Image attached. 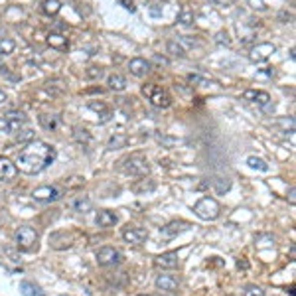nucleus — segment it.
Wrapping results in <instances>:
<instances>
[{
  "mask_svg": "<svg viewBox=\"0 0 296 296\" xmlns=\"http://www.w3.org/2000/svg\"><path fill=\"white\" fill-rule=\"evenodd\" d=\"M63 196V192L57 188V186H40V188H36L34 192H32V197L36 199V201H57V199H61Z\"/></svg>",
  "mask_w": 296,
  "mask_h": 296,
  "instance_id": "nucleus-9",
  "label": "nucleus"
},
{
  "mask_svg": "<svg viewBox=\"0 0 296 296\" xmlns=\"http://www.w3.org/2000/svg\"><path fill=\"white\" fill-rule=\"evenodd\" d=\"M215 44H219V46H229V44H231L229 34H227V32H217V34H215Z\"/></svg>",
  "mask_w": 296,
  "mask_h": 296,
  "instance_id": "nucleus-33",
  "label": "nucleus"
},
{
  "mask_svg": "<svg viewBox=\"0 0 296 296\" xmlns=\"http://www.w3.org/2000/svg\"><path fill=\"white\" fill-rule=\"evenodd\" d=\"M279 20H281L283 24H291V22H295V14L289 12V10H281V12H279Z\"/></svg>",
  "mask_w": 296,
  "mask_h": 296,
  "instance_id": "nucleus-34",
  "label": "nucleus"
},
{
  "mask_svg": "<svg viewBox=\"0 0 296 296\" xmlns=\"http://www.w3.org/2000/svg\"><path fill=\"white\" fill-rule=\"evenodd\" d=\"M217 6H229V4H233L235 0H213Z\"/></svg>",
  "mask_w": 296,
  "mask_h": 296,
  "instance_id": "nucleus-38",
  "label": "nucleus"
},
{
  "mask_svg": "<svg viewBox=\"0 0 296 296\" xmlns=\"http://www.w3.org/2000/svg\"><path fill=\"white\" fill-rule=\"evenodd\" d=\"M178 22L184 24V26L194 24V10H190V8H182V12L178 14Z\"/></svg>",
  "mask_w": 296,
  "mask_h": 296,
  "instance_id": "nucleus-29",
  "label": "nucleus"
},
{
  "mask_svg": "<svg viewBox=\"0 0 296 296\" xmlns=\"http://www.w3.org/2000/svg\"><path fill=\"white\" fill-rule=\"evenodd\" d=\"M247 4H249L253 10H257V12H263V10H267V4H265V0H247Z\"/></svg>",
  "mask_w": 296,
  "mask_h": 296,
  "instance_id": "nucleus-35",
  "label": "nucleus"
},
{
  "mask_svg": "<svg viewBox=\"0 0 296 296\" xmlns=\"http://www.w3.org/2000/svg\"><path fill=\"white\" fill-rule=\"evenodd\" d=\"M194 213L203 221H215L221 215V205L213 197H201L194 205Z\"/></svg>",
  "mask_w": 296,
  "mask_h": 296,
  "instance_id": "nucleus-2",
  "label": "nucleus"
},
{
  "mask_svg": "<svg viewBox=\"0 0 296 296\" xmlns=\"http://www.w3.org/2000/svg\"><path fill=\"white\" fill-rule=\"evenodd\" d=\"M125 170L131 174V176H147L150 172V166H148V160L143 154H135L127 160V166Z\"/></svg>",
  "mask_w": 296,
  "mask_h": 296,
  "instance_id": "nucleus-6",
  "label": "nucleus"
},
{
  "mask_svg": "<svg viewBox=\"0 0 296 296\" xmlns=\"http://www.w3.org/2000/svg\"><path fill=\"white\" fill-rule=\"evenodd\" d=\"M180 287V279L176 275H158L156 279V289L166 291V293H174Z\"/></svg>",
  "mask_w": 296,
  "mask_h": 296,
  "instance_id": "nucleus-13",
  "label": "nucleus"
},
{
  "mask_svg": "<svg viewBox=\"0 0 296 296\" xmlns=\"http://www.w3.org/2000/svg\"><path fill=\"white\" fill-rule=\"evenodd\" d=\"M188 81H190V83H194V85H201V87L211 85V81H209V79H205V77H201V75H188Z\"/></svg>",
  "mask_w": 296,
  "mask_h": 296,
  "instance_id": "nucleus-32",
  "label": "nucleus"
},
{
  "mask_svg": "<svg viewBox=\"0 0 296 296\" xmlns=\"http://www.w3.org/2000/svg\"><path fill=\"white\" fill-rule=\"evenodd\" d=\"M24 123H26V115L22 111H8V113L0 115V133L12 135L18 129H22Z\"/></svg>",
  "mask_w": 296,
  "mask_h": 296,
  "instance_id": "nucleus-4",
  "label": "nucleus"
},
{
  "mask_svg": "<svg viewBox=\"0 0 296 296\" xmlns=\"http://www.w3.org/2000/svg\"><path fill=\"white\" fill-rule=\"evenodd\" d=\"M213 188L217 194H225L231 190V180L229 178H217V180H213Z\"/></svg>",
  "mask_w": 296,
  "mask_h": 296,
  "instance_id": "nucleus-27",
  "label": "nucleus"
},
{
  "mask_svg": "<svg viewBox=\"0 0 296 296\" xmlns=\"http://www.w3.org/2000/svg\"><path fill=\"white\" fill-rule=\"evenodd\" d=\"M139 296H150V295H139Z\"/></svg>",
  "mask_w": 296,
  "mask_h": 296,
  "instance_id": "nucleus-40",
  "label": "nucleus"
},
{
  "mask_svg": "<svg viewBox=\"0 0 296 296\" xmlns=\"http://www.w3.org/2000/svg\"><path fill=\"white\" fill-rule=\"evenodd\" d=\"M123 239L131 245H143L148 239V231L143 227H127L123 231Z\"/></svg>",
  "mask_w": 296,
  "mask_h": 296,
  "instance_id": "nucleus-11",
  "label": "nucleus"
},
{
  "mask_svg": "<svg viewBox=\"0 0 296 296\" xmlns=\"http://www.w3.org/2000/svg\"><path fill=\"white\" fill-rule=\"evenodd\" d=\"M107 85L111 91H125L127 89V79L121 73H111L107 77Z\"/></svg>",
  "mask_w": 296,
  "mask_h": 296,
  "instance_id": "nucleus-19",
  "label": "nucleus"
},
{
  "mask_svg": "<svg viewBox=\"0 0 296 296\" xmlns=\"http://www.w3.org/2000/svg\"><path fill=\"white\" fill-rule=\"evenodd\" d=\"M4 101H6V91H4V89H0V105H2Z\"/></svg>",
  "mask_w": 296,
  "mask_h": 296,
  "instance_id": "nucleus-39",
  "label": "nucleus"
},
{
  "mask_svg": "<svg viewBox=\"0 0 296 296\" xmlns=\"http://www.w3.org/2000/svg\"><path fill=\"white\" fill-rule=\"evenodd\" d=\"M61 10V2L59 0H44L42 2V12L48 16H55Z\"/></svg>",
  "mask_w": 296,
  "mask_h": 296,
  "instance_id": "nucleus-22",
  "label": "nucleus"
},
{
  "mask_svg": "<svg viewBox=\"0 0 296 296\" xmlns=\"http://www.w3.org/2000/svg\"><path fill=\"white\" fill-rule=\"evenodd\" d=\"M53 160H55V148L44 141H32L18 154L16 168L22 174L34 176V174L44 172Z\"/></svg>",
  "mask_w": 296,
  "mask_h": 296,
  "instance_id": "nucleus-1",
  "label": "nucleus"
},
{
  "mask_svg": "<svg viewBox=\"0 0 296 296\" xmlns=\"http://www.w3.org/2000/svg\"><path fill=\"white\" fill-rule=\"evenodd\" d=\"M16 49V42L12 38H4L0 36V55H10Z\"/></svg>",
  "mask_w": 296,
  "mask_h": 296,
  "instance_id": "nucleus-26",
  "label": "nucleus"
},
{
  "mask_svg": "<svg viewBox=\"0 0 296 296\" xmlns=\"http://www.w3.org/2000/svg\"><path fill=\"white\" fill-rule=\"evenodd\" d=\"M14 239H16V245H18L20 251H32L36 247V243H38V233H36L34 227L24 225V227H20L16 231Z\"/></svg>",
  "mask_w": 296,
  "mask_h": 296,
  "instance_id": "nucleus-5",
  "label": "nucleus"
},
{
  "mask_svg": "<svg viewBox=\"0 0 296 296\" xmlns=\"http://www.w3.org/2000/svg\"><path fill=\"white\" fill-rule=\"evenodd\" d=\"M143 95L148 97V101H150L154 107H158V109H168V107L172 105V97H170V93H168L166 89H162V87L154 85V83H147V85H143Z\"/></svg>",
  "mask_w": 296,
  "mask_h": 296,
  "instance_id": "nucleus-3",
  "label": "nucleus"
},
{
  "mask_svg": "<svg viewBox=\"0 0 296 296\" xmlns=\"http://www.w3.org/2000/svg\"><path fill=\"white\" fill-rule=\"evenodd\" d=\"M48 44L53 49H59V51H67V48H69V42H67V38H65L63 34H57V32H51V34H49V36H48Z\"/></svg>",
  "mask_w": 296,
  "mask_h": 296,
  "instance_id": "nucleus-18",
  "label": "nucleus"
},
{
  "mask_svg": "<svg viewBox=\"0 0 296 296\" xmlns=\"http://www.w3.org/2000/svg\"><path fill=\"white\" fill-rule=\"evenodd\" d=\"M275 51H277V48H275L273 44L263 42V44H257V46L251 48V51H249V59H251L253 63H265V61L271 59V55H273Z\"/></svg>",
  "mask_w": 296,
  "mask_h": 296,
  "instance_id": "nucleus-7",
  "label": "nucleus"
},
{
  "mask_svg": "<svg viewBox=\"0 0 296 296\" xmlns=\"http://www.w3.org/2000/svg\"><path fill=\"white\" fill-rule=\"evenodd\" d=\"M119 2H123L127 10H131V12H135V2H133V0H119Z\"/></svg>",
  "mask_w": 296,
  "mask_h": 296,
  "instance_id": "nucleus-37",
  "label": "nucleus"
},
{
  "mask_svg": "<svg viewBox=\"0 0 296 296\" xmlns=\"http://www.w3.org/2000/svg\"><path fill=\"white\" fill-rule=\"evenodd\" d=\"M79 143H89L91 141V135H89V131L87 129H75V135H73Z\"/></svg>",
  "mask_w": 296,
  "mask_h": 296,
  "instance_id": "nucleus-31",
  "label": "nucleus"
},
{
  "mask_svg": "<svg viewBox=\"0 0 296 296\" xmlns=\"http://www.w3.org/2000/svg\"><path fill=\"white\" fill-rule=\"evenodd\" d=\"M129 71L135 77H147L148 73L152 71V63L145 57H133L129 61Z\"/></svg>",
  "mask_w": 296,
  "mask_h": 296,
  "instance_id": "nucleus-10",
  "label": "nucleus"
},
{
  "mask_svg": "<svg viewBox=\"0 0 296 296\" xmlns=\"http://www.w3.org/2000/svg\"><path fill=\"white\" fill-rule=\"evenodd\" d=\"M71 207H73L75 211H79V213H85V211L91 209V199H87V197H79V199H75V201L71 203Z\"/></svg>",
  "mask_w": 296,
  "mask_h": 296,
  "instance_id": "nucleus-28",
  "label": "nucleus"
},
{
  "mask_svg": "<svg viewBox=\"0 0 296 296\" xmlns=\"http://www.w3.org/2000/svg\"><path fill=\"white\" fill-rule=\"evenodd\" d=\"M154 265L160 267V269H176V267L180 265V261H178V253H174V251H170V253H162L160 257L154 259Z\"/></svg>",
  "mask_w": 296,
  "mask_h": 296,
  "instance_id": "nucleus-15",
  "label": "nucleus"
},
{
  "mask_svg": "<svg viewBox=\"0 0 296 296\" xmlns=\"http://www.w3.org/2000/svg\"><path fill=\"white\" fill-rule=\"evenodd\" d=\"M20 293H22V296H46V293L32 281H22L20 283Z\"/></svg>",
  "mask_w": 296,
  "mask_h": 296,
  "instance_id": "nucleus-20",
  "label": "nucleus"
},
{
  "mask_svg": "<svg viewBox=\"0 0 296 296\" xmlns=\"http://www.w3.org/2000/svg\"><path fill=\"white\" fill-rule=\"evenodd\" d=\"M243 99L251 101V103H257V105H269L271 103V95L267 91H257V89H247V91H243Z\"/></svg>",
  "mask_w": 296,
  "mask_h": 296,
  "instance_id": "nucleus-16",
  "label": "nucleus"
},
{
  "mask_svg": "<svg viewBox=\"0 0 296 296\" xmlns=\"http://www.w3.org/2000/svg\"><path fill=\"white\" fill-rule=\"evenodd\" d=\"M127 143H129V139H127L125 135H121V133H117V135H113V137L109 139V145H107V148H109V150H117V148H125V147H127Z\"/></svg>",
  "mask_w": 296,
  "mask_h": 296,
  "instance_id": "nucleus-23",
  "label": "nucleus"
},
{
  "mask_svg": "<svg viewBox=\"0 0 296 296\" xmlns=\"http://www.w3.org/2000/svg\"><path fill=\"white\" fill-rule=\"evenodd\" d=\"M40 125H42V129H46V131H55L57 127H59V117L57 115H40Z\"/></svg>",
  "mask_w": 296,
  "mask_h": 296,
  "instance_id": "nucleus-21",
  "label": "nucleus"
},
{
  "mask_svg": "<svg viewBox=\"0 0 296 296\" xmlns=\"http://www.w3.org/2000/svg\"><path fill=\"white\" fill-rule=\"evenodd\" d=\"M18 176V168L12 160L8 158H0V180L2 182H12Z\"/></svg>",
  "mask_w": 296,
  "mask_h": 296,
  "instance_id": "nucleus-14",
  "label": "nucleus"
},
{
  "mask_svg": "<svg viewBox=\"0 0 296 296\" xmlns=\"http://www.w3.org/2000/svg\"><path fill=\"white\" fill-rule=\"evenodd\" d=\"M95 223H97L99 227H103V229L115 227L119 223V215L115 211H111V209H101V211H97V215H95Z\"/></svg>",
  "mask_w": 296,
  "mask_h": 296,
  "instance_id": "nucleus-12",
  "label": "nucleus"
},
{
  "mask_svg": "<svg viewBox=\"0 0 296 296\" xmlns=\"http://www.w3.org/2000/svg\"><path fill=\"white\" fill-rule=\"evenodd\" d=\"M166 51H168L170 55H176V57H184V55H186V48H184L178 40H170V42L166 44Z\"/></svg>",
  "mask_w": 296,
  "mask_h": 296,
  "instance_id": "nucleus-24",
  "label": "nucleus"
},
{
  "mask_svg": "<svg viewBox=\"0 0 296 296\" xmlns=\"http://www.w3.org/2000/svg\"><path fill=\"white\" fill-rule=\"evenodd\" d=\"M192 225L188 221H170L168 225H164L160 231L164 235H176V233H182V231H188Z\"/></svg>",
  "mask_w": 296,
  "mask_h": 296,
  "instance_id": "nucleus-17",
  "label": "nucleus"
},
{
  "mask_svg": "<svg viewBox=\"0 0 296 296\" xmlns=\"http://www.w3.org/2000/svg\"><path fill=\"white\" fill-rule=\"evenodd\" d=\"M101 75H103V69H101V67H91V69L87 71V77H89V79H99Z\"/></svg>",
  "mask_w": 296,
  "mask_h": 296,
  "instance_id": "nucleus-36",
  "label": "nucleus"
},
{
  "mask_svg": "<svg viewBox=\"0 0 296 296\" xmlns=\"http://www.w3.org/2000/svg\"><path fill=\"white\" fill-rule=\"evenodd\" d=\"M243 296H265V291L257 285H247L243 289Z\"/></svg>",
  "mask_w": 296,
  "mask_h": 296,
  "instance_id": "nucleus-30",
  "label": "nucleus"
},
{
  "mask_svg": "<svg viewBox=\"0 0 296 296\" xmlns=\"http://www.w3.org/2000/svg\"><path fill=\"white\" fill-rule=\"evenodd\" d=\"M121 259L123 255L115 247H101L97 251V263L101 267H115L121 263Z\"/></svg>",
  "mask_w": 296,
  "mask_h": 296,
  "instance_id": "nucleus-8",
  "label": "nucleus"
},
{
  "mask_svg": "<svg viewBox=\"0 0 296 296\" xmlns=\"http://www.w3.org/2000/svg\"><path fill=\"white\" fill-rule=\"evenodd\" d=\"M247 166L253 168V170H259V172H269V164L263 158H257V156H249L247 158Z\"/></svg>",
  "mask_w": 296,
  "mask_h": 296,
  "instance_id": "nucleus-25",
  "label": "nucleus"
}]
</instances>
